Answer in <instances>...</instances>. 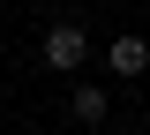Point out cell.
I'll list each match as a JSON object with an SVG mask.
<instances>
[{
	"label": "cell",
	"mask_w": 150,
	"mask_h": 135,
	"mask_svg": "<svg viewBox=\"0 0 150 135\" xmlns=\"http://www.w3.org/2000/svg\"><path fill=\"white\" fill-rule=\"evenodd\" d=\"M0 60H8V30H0Z\"/></svg>",
	"instance_id": "obj_4"
},
{
	"label": "cell",
	"mask_w": 150,
	"mask_h": 135,
	"mask_svg": "<svg viewBox=\"0 0 150 135\" xmlns=\"http://www.w3.org/2000/svg\"><path fill=\"white\" fill-rule=\"evenodd\" d=\"M105 68H112L120 83H135V75H150V38H143V30H120V38L105 45Z\"/></svg>",
	"instance_id": "obj_2"
},
{
	"label": "cell",
	"mask_w": 150,
	"mask_h": 135,
	"mask_svg": "<svg viewBox=\"0 0 150 135\" xmlns=\"http://www.w3.org/2000/svg\"><path fill=\"white\" fill-rule=\"evenodd\" d=\"M105 105H112L105 83H75V90H68V113L83 120V128H105Z\"/></svg>",
	"instance_id": "obj_3"
},
{
	"label": "cell",
	"mask_w": 150,
	"mask_h": 135,
	"mask_svg": "<svg viewBox=\"0 0 150 135\" xmlns=\"http://www.w3.org/2000/svg\"><path fill=\"white\" fill-rule=\"evenodd\" d=\"M38 53H45L53 75H75V68L90 60V30H83L75 15H60V23H45V45H38Z\"/></svg>",
	"instance_id": "obj_1"
}]
</instances>
